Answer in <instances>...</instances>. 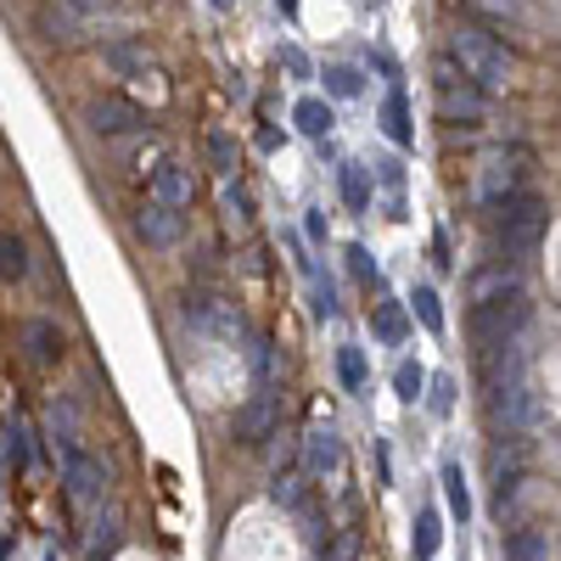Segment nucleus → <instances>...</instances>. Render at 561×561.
Wrapping results in <instances>:
<instances>
[{
    "label": "nucleus",
    "instance_id": "obj_11",
    "mask_svg": "<svg viewBox=\"0 0 561 561\" xmlns=\"http://www.w3.org/2000/svg\"><path fill=\"white\" fill-rule=\"evenodd\" d=\"M152 197L169 203V208H192V203H197V174L185 169V163H163V169H152Z\"/></svg>",
    "mask_w": 561,
    "mask_h": 561
},
{
    "label": "nucleus",
    "instance_id": "obj_25",
    "mask_svg": "<svg viewBox=\"0 0 561 561\" xmlns=\"http://www.w3.org/2000/svg\"><path fill=\"white\" fill-rule=\"evenodd\" d=\"M444 494H449V511H455L460 523L472 517V489H466V478H460V466H455V460L444 466Z\"/></svg>",
    "mask_w": 561,
    "mask_h": 561
},
{
    "label": "nucleus",
    "instance_id": "obj_16",
    "mask_svg": "<svg viewBox=\"0 0 561 561\" xmlns=\"http://www.w3.org/2000/svg\"><path fill=\"white\" fill-rule=\"evenodd\" d=\"M382 129H388L393 147H410V140H415V129H410V107H404V90H399V84L388 90V102H382Z\"/></svg>",
    "mask_w": 561,
    "mask_h": 561
},
{
    "label": "nucleus",
    "instance_id": "obj_19",
    "mask_svg": "<svg viewBox=\"0 0 561 561\" xmlns=\"http://www.w3.org/2000/svg\"><path fill=\"white\" fill-rule=\"evenodd\" d=\"M505 561H550V539L539 528H517L505 539Z\"/></svg>",
    "mask_w": 561,
    "mask_h": 561
},
{
    "label": "nucleus",
    "instance_id": "obj_31",
    "mask_svg": "<svg viewBox=\"0 0 561 561\" xmlns=\"http://www.w3.org/2000/svg\"><path fill=\"white\" fill-rule=\"evenodd\" d=\"M393 388H399V399H404V404H415V399H421V388H427V370H421L415 359H404V365L393 370Z\"/></svg>",
    "mask_w": 561,
    "mask_h": 561
},
{
    "label": "nucleus",
    "instance_id": "obj_34",
    "mask_svg": "<svg viewBox=\"0 0 561 561\" xmlns=\"http://www.w3.org/2000/svg\"><path fill=\"white\" fill-rule=\"evenodd\" d=\"M427 404H433V415H449V410H455V382H449V377H438Z\"/></svg>",
    "mask_w": 561,
    "mask_h": 561
},
{
    "label": "nucleus",
    "instance_id": "obj_33",
    "mask_svg": "<svg viewBox=\"0 0 561 561\" xmlns=\"http://www.w3.org/2000/svg\"><path fill=\"white\" fill-rule=\"evenodd\" d=\"M298 494H304L298 478H275V483H270V500H275V505H287V511L298 505Z\"/></svg>",
    "mask_w": 561,
    "mask_h": 561
},
{
    "label": "nucleus",
    "instance_id": "obj_14",
    "mask_svg": "<svg viewBox=\"0 0 561 561\" xmlns=\"http://www.w3.org/2000/svg\"><path fill=\"white\" fill-rule=\"evenodd\" d=\"M304 466H309L314 478H325V472H337V466H343V444H337L332 427H314L304 438Z\"/></svg>",
    "mask_w": 561,
    "mask_h": 561
},
{
    "label": "nucleus",
    "instance_id": "obj_37",
    "mask_svg": "<svg viewBox=\"0 0 561 561\" xmlns=\"http://www.w3.org/2000/svg\"><path fill=\"white\" fill-rule=\"evenodd\" d=\"M280 62H287V73H298V79H309V57L298 51V45H287V51H280Z\"/></svg>",
    "mask_w": 561,
    "mask_h": 561
},
{
    "label": "nucleus",
    "instance_id": "obj_12",
    "mask_svg": "<svg viewBox=\"0 0 561 561\" xmlns=\"http://www.w3.org/2000/svg\"><path fill=\"white\" fill-rule=\"evenodd\" d=\"M275 427H280V399H270V393H259V399L237 415V438H242V444H264V438H275Z\"/></svg>",
    "mask_w": 561,
    "mask_h": 561
},
{
    "label": "nucleus",
    "instance_id": "obj_4",
    "mask_svg": "<svg viewBox=\"0 0 561 561\" xmlns=\"http://www.w3.org/2000/svg\"><path fill=\"white\" fill-rule=\"evenodd\" d=\"M528 163H534V158H528L523 147H500V152H489L483 169H478V203H483V208H500V203H511V197H523Z\"/></svg>",
    "mask_w": 561,
    "mask_h": 561
},
{
    "label": "nucleus",
    "instance_id": "obj_27",
    "mask_svg": "<svg viewBox=\"0 0 561 561\" xmlns=\"http://www.w3.org/2000/svg\"><path fill=\"white\" fill-rule=\"evenodd\" d=\"M410 314L427 325V332H444V309H438V293L433 287H415L410 293Z\"/></svg>",
    "mask_w": 561,
    "mask_h": 561
},
{
    "label": "nucleus",
    "instance_id": "obj_10",
    "mask_svg": "<svg viewBox=\"0 0 561 561\" xmlns=\"http://www.w3.org/2000/svg\"><path fill=\"white\" fill-rule=\"evenodd\" d=\"M39 34L51 39V45H79L84 39V28H90V18L79 12V7H68V0H57V7H39Z\"/></svg>",
    "mask_w": 561,
    "mask_h": 561
},
{
    "label": "nucleus",
    "instance_id": "obj_32",
    "mask_svg": "<svg viewBox=\"0 0 561 561\" xmlns=\"http://www.w3.org/2000/svg\"><path fill=\"white\" fill-rule=\"evenodd\" d=\"M325 561H359V534L343 528V534L332 539V550H325Z\"/></svg>",
    "mask_w": 561,
    "mask_h": 561
},
{
    "label": "nucleus",
    "instance_id": "obj_29",
    "mask_svg": "<svg viewBox=\"0 0 561 561\" xmlns=\"http://www.w3.org/2000/svg\"><path fill=\"white\" fill-rule=\"evenodd\" d=\"M325 90H332V96H359V90H365V79H359V68H348V62H332V68H325Z\"/></svg>",
    "mask_w": 561,
    "mask_h": 561
},
{
    "label": "nucleus",
    "instance_id": "obj_26",
    "mask_svg": "<svg viewBox=\"0 0 561 561\" xmlns=\"http://www.w3.org/2000/svg\"><path fill=\"white\" fill-rule=\"evenodd\" d=\"M466 12H472V18H483V23H517L523 18V7H517V0H466Z\"/></svg>",
    "mask_w": 561,
    "mask_h": 561
},
{
    "label": "nucleus",
    "instance_id": "obj_9",
    "mask_svg": "<svg viewBox=\"0 0 561 561\" xmlns=\"http://www.w3.org/2000/svg\"><path fill=\"white\" fill-rule=\"evenodd\" d=\"M135 237L147 242V248H180V237H185V214L152 197L147 208L135 214Z\"/></svg>",
    "mask_w": 561,
    "mask_h": 561
},
{
    "label": "nucleus",
    "instance_id": "obj_36",
    "mask_svg": "<svg viewBox=\"0 0 561 561\" xmlns=\"http://www.w3.org/2000/svg\"><path fill=\"white\" fill-rule=\"evenodd\" d=\"M314 314L325 320V314H337V293H332V280H320L314 287Z\"/></svg>",
    "mask_w": 561,
    "mask_h": 561
},
{
    "label": "nucleus",
    "instance_id": "obj_8",
    "mask_svg": "<svg viewBox=\"0 0 561 561\" xmlns=\"http://www.w3.org/2000/svg\"><path fill=\"white\" fill-rule=\"evenodd\" d=\"M84 124L96 135H140L147 129V113H140L135 102H124V96H96L84 107Z\"/></svg>",
    "mask_w": 561,
    "mask_h": 561
},
{
    "label": "nucleus",
    "instance_id": "obj_28",
    "mask_svg": "<svg viewBox=\"0 0 561 561\" xmlns=\"http://www.w3.org/2000/svg\"><path fill=\"white\" fill-rule=\"evenodd\" d=\"M225 219L237 225V230H248V225H253V197L242 192L237 180H225Z\"/></svg>",
    "mask_w": 561,
    "mask_h": 561
},
{
    "label": "nucleus",
    "instance_id": "obj_38",
    "mask_svg": "<svg viewBox=\"0 0 561 561\" xmlns=\"http://www.w3.org/2000/svg\"><path fill=\"white\" fill-rule=\"evenodd\" d=\"M304 237H309V242H325V214H320V208L304 214Z\"/></svg>",
    "mask_w": 561,
    "mask_h": 561
},
{
    "label": "nucleus",
    "instance_id": "obj_20",
    "mask_svg": "<svg viewBox=\"0 0 561 561\" xmlns=\"http://www.w3.org/2000/svg\"><path fill=\"white\" fill-rule=\"evenodd\" d=\"M337 377H343V388H348V393H365V382H370L365 348H337Z\"/></svg>",
    "mask_w": 561,
    "mask_h": 561
},
{
    "label": "nucleus",
    "instance_id": "obj_1",
    "mask_svg": "<svg viewBox=\"0 0 561 561\" xmlns=\"http://www.w3.org/2000/svg\"><path fill=\"white\" fill-rule=\"evenodd\" d=\"M449 57H455L466 73H472V79L489 90V96H505L511 79H517V57H511L483 23H460V28L449 34Z\"/></svg>",
    "mask_w": 561,
    "mask_h": 561
},
{
    "label": "nucleus",
    "instance_id": "obj_35",
    "mask_svg": "<svg viewBox=\"0 0 561 561\" xmlns=\"http://www.w3.org/2000/svg\"><path fill=\"white\" fill-rule=\"evenodd\" d=\"M348 270H354V275H359V280H377V259H370V253H365V248H359V242H354V248H348Z\"/></svg>",
    "mask_w": 561,
    "mask_h": 561
},
{
    "label": "nucleus",
    "instance_id": "obj_6",
    "mask_svg": "<svg viewBox=\"0 0 561 561\" xmlns=\"http://www.w3.org/2000/svg\"><path fill=\"white\" fill-rule=\"evenodd\" d=\"M62 478H68V494H73L79 505H96V500L107 494V466H102L96 455H84L79 444L62 449Z\"/></svg>",
    "mask_w": 561,
    "mask_h": 561
},
{
    "label": "nucleus",
    "instance_id": "obj_24",
    "mask_svg": "<svg viewBox=\"0 0 561 561\" xmlns=\"http://www.w3.org/2000/svg\"><path fill=\"white\" fill-rule=\"evenodd\" d=\"M147 45H129V39H118V45H107V68H118V73H147Z\"/></svg>",
    "mask_w": 561,
    "mask_h": 561
},
{
    "label": "nucleus",
    "instance_id": "obj_39",
    "mask_svg": "<svg viewBox=\"0 0 561 561\" xmlns=\"http://www.w3.org/2000/svg\"><path fill=\"white\" fill-rule=\"evenodd\" d=\"M275 7H280V12H287V18H298V0H275Z\"/></svg>",
    "mask_w": 561,
    "mask_h": 561
},
{
    "label": "nucleus",
    "instance_id": "obj_3",
    "mask_svg": "<svg viewBox=\"0 0 561 561\" xmlns=\"http://www.w3.org/2000/svg\"><path fill=\"white\" fill-rule=\"evenodd\" d=\"M545 225H550L545 197L523 192V197H511V203L494 208V242H500V253H511V259H517V253H534L539 237H545Z\"/></svg>",
    "mask_w": 561,
    "mask_h": 561
},
{
    "label": "nucleus",
    "instance_id": "obj_21",
    "mask_svg": "<svg viewBox=\"0 0 561 561\" xmlns=\"http://www.w3.org/2000/svg\"><path fill=\"white\" fill-rule=\"evenodd\" d=\"M208 163L230 180V174H237V163H242V152H237V140H230L225 129H208Z\"/></svg>",
    "mask_w": 561,
    "mask_h": 561
},
{
    "label": "nucleus",
    "instance_id": "obj_40",
    "mask_svg": "<svg viewBox=\"0 0 561 561\" xmlns=\"http://www.w3.org/2000/svg\"><path fill=\"white\" fill-rule=\"evenodd\" d=\"M214 7H219V12H225V7H230V0H214Z\"/></svg>",
    "mask_w": 561,
    "mask_h": 561
},
{
    "label": "nucleus",
    "instance_id": "obj_22",
    "mask_svg": "<svg viewBox=\"0 0 561 561\" xmlns=\"http://www.w3.org/2000/svg\"><path fill=\"white\" fill-rule=\"evenodd\" d=\"M7 444H0V455H7V472H23L28 466V433H23V421L7 415V433H0Z\"/></svg>",
    "mask_w": 561,
    "mask_h": 561
},
{
    "label": "nucleus",
    "instance_id": "obj_23",
    "mask_svg": "<svg viewBox=\"0 0 561 561\" xmlns=\"http://www.w3.org/2000/svg\"><path fill=\"white\" fill-rule=\"evenodd\" d=\"M0 275H7V280L28 275V248H23V237H12V230L0 237Z\"/></svg>",
    "mask_w": 561,
    "mask_h": 561
},
{
    "label": "nucleus",
    "instance_id": "obj_30",
    "mask_svg": "<svg viewBox=\"0 0 561 561\" xmlns=\"http://www.w3.org/2000/svg\"><path fill=\"white\" fill-rule=\"evenodd\" d=\"M404 332H410V314H404L399 304H382V309H377V337H382V343H404Z\"/></svg>",
    "mask_w": 561,
    "mask_h": 561
},
{
    "label": "nucleus",
    "instance_id": "obj_15",
    "mask_svg": "<svg viewBox=\"0 0 561 561\" xmlns=\"http://www.w3.org/2000/svg\"><path fill=\"white\" fill-rule=\"evenodd\" d=\"M337 192L354 214H370V169L365 163H343L337 169Z\"/></svg>",
    "mask_w": 561,
    "mask_h": 561
},
{
    "label": "nucleus",
    "instance_id": "obj_18",
    "mask_svg": "<svg viewBox=\"0 0 561 561\" xmlns=\"http://www.w3.org/2000/svg\"><path fill=\"white\" fill-rule=\"evenodd\" d=\"M438 545H444L438 511H421V517H415V534H410V556H415V561H433V556H438Z\"/></svg>",
    "mask_w": 561,
    "mask_h": 561
},
{
    "label": "nucleus",
    "instance_id": "obj_7",
    "mask_svg": "<svg viewBox=\"0 0 561 561\" xmlns=\"http://www.w3.org/2000/svg\"><path fill=\"white\" fill-rule=\"evenodd\" d=\"M517 293H523V275H517V264H511V259H494V264H483L472 280H466V298H472V309L505 304V298H517Z\"/></svg>",
    "mask_w": 561,
    "mask_h": 561
},
{
    "label": "nucleus",
    "instance_id": "obj_5",
    "mask_svg": "<svg viewBox=\"0 0 561 561\" xmlns=\"http://www.w3.org/2000/svg\"><path fill=\"white\" fill-rule=\"evenodd\" d=\"M523 320H528V298H523V293H517V298H505V304H483V309H472V343H478V354L517 343Z\"/></svg>",
    "mask_w": 561,
    "mask_h": 561
},
{
    "label": "nucleus",
    "instance_id": "obj_17",
    "mask_svg": "<svg viewBox=\"0 0 561 561\" xmlns=\"http://www.w3.org/2000/svg\"><path fill=\"white\" fill-rule=\"evenodd\" d=\"M293 124H298V135H309V140H320V135H332V107H325L320 96H304L298 107H293Z\"/></svg>",
    "mask_w": 561,
    "mask_h": 561
},
{
    "label": "nucleus",
    "instance_id": "obj_13",
    "mask_svg": "<svg viewBox=\"0 0 561 561\" xmlns=\"http://www.w3.org/2000/svg\"><path fill=\"white\" fill-rule=\"evenodd\" d=\"M23 354H28V365H57L62 359V325L57 320H28L23 325Z\"/></svg>",
    "mask_w": 561,
    "mask_h": 561
},
{
    "label": "nucleus",
    "instance_id": "obj_2",
    "mask_svg": "<svg viewBox=\"0 0 561 561\" xmlns=\"http://www.w3.org/2000/svg\"><path fill=\"white\" fill-rule=\"evenodd\" d=\"M433 96H438V118L444 124H483L489 118V90L466 73L449 51L433 62Z\"/></svg>",
    "mask_w": 561,
    "mask_h": 561
}]
</instances>
